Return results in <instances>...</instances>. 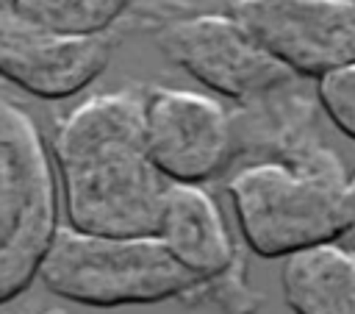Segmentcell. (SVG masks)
I'll return each instance as SVG.
<instances>
[{
  "label": "cell",
  "instance_id": "1",
  "mask_svg": "<svg viewBox=\"0 0 355 314\" xmlns=\"http://www.w3.org/2000/svg\"><path fill=\"white\" fill-rule=\"evenodd\" d=\"M50 158L69 228L108 236L155 233L169 181L144 147L141 92L116 89L80 100L55 119Z\"/></svg>",
  "mask_w": 355,
  "mask_h": 314
},
{
  "label": "cell",
  "instance_id": "2",
  "mask_svg": "<svg viewBox=\"0 0 355 314\" xmlns=\"http://www.w3.org/2000/svg\"><path fill=\"white\" fill-rule=\"evenodd\" d=\"M36 278L55 297L89 308L180 300L194 283L155 233L108 236L69 225L55 228Z\"/></svg>",
  "mask_w": 355,
  "mask_h": 314
},
{
  "label": "cell",
  "instance_id": "3",
  "mask_svg": "<svg viewBox=\"0 0 355 314\" xmlns=\"http://www.w3.org/2000/svg\"><path fill=\"white\" fill-rule=\"evenodd\" d=\"M58 228V181L31 114L0 97V306L36 278Z\"/></svg>",
  "mask_w": 355,
  "mask_h": 314
},
{
  "label": "cell",
  "instance_id": "4",
  "mask_svg": "<svg viewBox=\"0 0 355 314\" xmlns=\"http://www.w3.org/2000/svg\"><path fill=\"white\" fill-rule=\"evenodd\" d=\"M344 186L275 161L241 164L225 183L244 245L261 258L336 239Z\"/></svg>",
  "mask_w": 355,
  "mask_h": 314
},
{
  "label": "cell",
  "instance_id": "5",
  "mask_svg": "<svg viewBox=\"0 0 355 314\" xmlns=\"http://www.w3.org/2000/svg\"><path fill=\"white\" fill-rule=\"evenodd\" d=\"M122 25L147 28L166 61L180 67L200 86L233 103L294 75L280 67L227 11L200 14L172 3H136Z\"/></svg>",
  "mask_w": 355,
  "mask_h": 314
},
{
  "label": "cell",
  "instance_id": "6",
  "mask_svg": "<svg viewBox=\"0 0 355 314\" xmlns=\"http://www.w3.org/2000/svg\"><path fill=\"white\" fill-rule=\"evenodd\" d=\"M233 161H275L336 183H347V167L324 139L322 106L308 78L288 75L280 83L233 103Z\"/></svg>",
  "mask_w": 355,
  "mask_h": 314
},
{
  "label": "cell",
  "instance_id": "7",
  "mask_svg": "<svg viewBox=\"0 0 355 314\" xmlns=\"http://www.w3.org/2000/svg\"><path fill=\"white\" fill-rule=\"evenodd\" d=\"M227 14L300 78L319 81L355 64L352 0H227Z\"/></svg>",
  "mask_w": 355,
  "mask_h": 314
},
{
  "label": "cell",
  "instance_id": "8",
  "mask_svg": "<svg viewBox=\"0 0 355 314\" xmlns=\"http://www.w3.org/2000/svg\"><path fill=\"white\" fill-rule=\"evenodd\" d=\"M141 131L153 167L169 183L205 186L233 164L230 111L208 94L172 86L144 89Z\"/></svg>",
  "mask_w": 355,
  "mask_h": 314
},
{
  "label": "cell",
  "instance_id": "9",
  "mask_svg": "<svg viewBox=\"0 0 355 314\" xmlns=\"http://www.w3.org/2000/svg\"><path fill=\"white\" fill-rule=\"evenodd\" d=\"M116 39L119 31L53 33L0 6V78L42 100L72 97L105 72Z\"/></svg>",
  "mask_w": 355,
  "mask_h": 314
},
{
  "label": "cell",
  "instance_id": "10",
  "mask_svg": "<svg viewBox=\"0 0 355 314\" xmlns=\"http://www.w3.org/2000/svg\"><path fill=\"white\" fill-rule=\"evenodd\" d=\"M155 236L166 253L194 278V283H214L247 267L244 253L236 245L219 206L202 186H166Z\"/></svg>",
  "mask_w": 355,
  "mask_h": 314
},
{
  "label": "cell",
  "instance_id": "11",
  "mask_svg": "<svg viewBox=\"0 0 355 314\" xmlns=\"http://www.w3.org/2000/svg\"><path fill=\"white\" fill-rule=\"evenodd\" d=\"M280 292L294 314H355V250L330 239L283 256Z\"/></svg>",
  "mask_w": 355,
  "mask_h": 314
},
{
  "label": "cell",
  "instance_id": "12",
  "mask_svg": "<svg viewBox=\"0 0 355 314\" xmlns=\"http://www.w3.org/2000/svg\"><path fill=\"white\" fill-rule=\"evenodd\" d=\"M139 0H11L22 19L67 36H92L119 31Z\"/></svg>",
  "mask_w": 355,
  "mask_h": 314
},
{
  "label": "cell",
  "instance_id": "13",
  "mask_svg": "<svg viewBox=\"0 0 355 314\" xmlns=\"http://www.w3.org/2000/svg\"><path fill=\"white\" fill-rule=\"evenodd\" d=\"M316 97L333 128L355 142V64L319 78Z\"/></svg>",
  "mask_w": 355,
  "mask_h": 314
},
{
  "label": "cell",
  "instance_id": "14",
  "mask_svg": "<svg viewBox=\"0 0 355 314\" xmlns=\"http://www.w3.org/2000/svg\"><path fill=\"white\" fill-rule=\"evenodd\" d=\"M336 242L355 250V175L347 178V186L341 192V220H338Z\"/></svg>",
  "mask_w": 355,
  "mask_h": 314
},
{
  "label": "cell",
  "instance_id": "15",
  "mask_svg": "<svg viewBox=\"0 0 355 314\" xmlns=\"http://www.w3.org/2000/svg\"><path fill=\"white\" fill-rule=\"evenodd\" d=\"M33 314H69V311H61V308H44V311H33Z\"/></svg>",
  "mask_w": 355,
  "mask_h": 314
},
{
  "label": "cell",
  "instance_id": "16",
  "mask_svg": "<svg viewBox=\"0 0 355 314\" xmlns=\"http://www.w3.org/2000/svg\"><path fill=\"white\" fill-rule=\"evenodd\" d=\"M0 6H11V0H0Z\"/></svg>",
  "mask_w": 355,
  "mask_h": 314
},
{
  "label": "cell",
  "instance_id": "17",
  "mask_svg": "<svg viewBox=\"0 0 355 314\" xmlns=\"http://www.w3.org/2000/svg\"><path fill=\"white\" fill-rule=\"evenodd\" d=\"M352 6H355V0H352Z\"/></svg>",
  "mask_w": 355,
  "mask_h": 314
}]
</instances>
